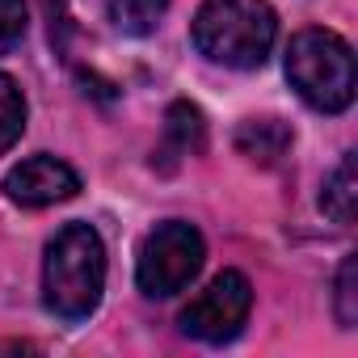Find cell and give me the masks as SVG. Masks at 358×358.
<instances>
[{
	"label": "cell",
	"mask_w": 358,
	"mask_h": 358,
	"mask_svg": "<svg viewBox=\"0 0 358 358\" xmlns=\"http://www.w3.org/2000/svg\"><path fill=\"white\" fill-rule=\"evenodd\" d=\"M106 291V245L97 228L68 224L47 245L43 262V303L59 320H89Z\"/></svg>",
	"instance_id": "6da1fadb"
},
{
	"label": "cell",
	"mask_w": 358,
	"mask_h": 358,
	"mask_svg": "<svg viewBox=\"0 0 358 358\" xmlns=\"http://www.w3.org/2000/svg\"><path fill=\"white\" fill-rule=\"evenodd\" d=\"M190 38L199 55H207L211 64L253 72L266 64L278 38V17L270 9V0H203Z\"/></svg>",
	"instance_id": "7a4b0ae2"
},
{
	"label": "cell",
	"mask_w": 358,
	"mask_h": 358,
	"mask_svg": "<svg viewBox=\"0 0 358 358\" xmlns=\"http://www.w3.org/2000/svg\"><path fill=\"white\" fill-rule=\"evenodd\" d=\"M291 89L320 114H341L354 101V55L333 30H303L287 47Z\"/></svg>",
	"instance_id": "3957f363"
},
{
	"label": "cell",
	"mask_w": 358,
	"mask_h": 358,
	"mask_svg": "<svg viewBox=\"0 0 358 358\" xmlns=\"http://www.w3.org/2000/svg\"><path fill=\"white\" fill-rule=\"evenodd\" d=\"M203 257H207V245L194 224H182V220L156 224V232H148L139 249V266H135L139 291L148 299H169L177 291H186L199 278Z\"/></svg>",
	"instance_id": "277c9868"
},
{
	"label": "cell",
	"mask_w": 358,
	"mask_h": 358,
	"mask_svg": "<svg viewBox=\"0 0 358 358\" xmlns=\"http://www.w3.org/2000/svg\"><path fill=\"white\" fill-rule=\"evenodd\" d=\"M249 308H253V287L241 270H224L207 282V291H199L177 324H182L186 337H199L207 345H220V341H232L241 333V324L249 320Z\"/></svg>",
	"instance_id": "5b68a950"
},
{
	"label": "cell",
	"mask_w": 358,
	"mask_h": 358,
	"mask_svg": "<svg viewBox=\"0 0 358 358\" xmlns=\"http://www.w3.org/2000/svg\"><path fill=\"white\" fill-rule=\"evenodd\" d=\"M80 194V177L72 164L55 160V156H30L22 160L17 169H9L5 177V199L26 207V211H38V207H55V203H68Z\"/></svg>",
	"instance_id": "8992f818"
},
{
	"label": "cell",
	"mask_w": 358,
	"mask_h": 358,
	"mask_svg": "<svg viewBox=\"0 0 358 358\" xmlns=\"http://www.w3.org/2000/svg\"><path fill=\"white\" fill-rule=\"evenodd\" d=\"M207 148V118L194 101H173L164 114V156L182 160Z\"/></svg>",
	"instance_id": "52a82bcc"
},
{
	"label": "cell",
	"mask_w": 358,
	"mask_h": 358,
	"mask_svg": "<svg viewBox=\"0 0 358 358\" xmlns=\"http://www.w3.org/2000/svg\"><path fill=\"white\" fill-rule=\"evenodd\" d=\"M236 148L257 164H278L291 148V127L278 118H249L236 131Z\"/></svg>",
	"instance_id": "ba28073f"
},
{
	"label": "cell",
	"mask_w": 358,
	"mask_h": 358,
	"mask_svg": "<svg viewBox=\"0 0 358 358\" xmlns=\"http://www.w3.org/2000/svg\"><path fill=\"white\" fill-rule=\"evenodd\" d=\"M354 152L337 164V173L324 182V194H320V207L329 220L337 224H354V207H358V173H354Z\"/></svg>",
	"instance_id": "9c48e42d"
},
{
	"label": "cell",
	"mask_w": 358,
	"mask_h": 358,
	"mask_svg": "<svg viewBox=\"0 0 358 358\" xmlns=\"http://www.w3.org/2000/svg\"><path fill=\"white\" fill-rule=\"evenodd\" d=\"M169 9V0H110V22L122 34H152Z\"/></svg>",
	"instance_id": "30bf717a"
},
{
	"label": "cell",
	"mask_w": 358,
	"mask_h": 358,
	"mask_svg": "<svg viewBox=\"0 0 358 358\" xmlns=\"http://www.w3.org/2000/svg\"><path fill=\"white\" fill-rule=\"evenodd\" d=\"M26 131V97L13 76L0 72V152H9Z\"/></svg>",
	"instance_id": "8fae6325"
},
{
	"label": "cell",
	"mask_w": 358,
	"mask_h": 358,
	"mask_svg": "<svg viewBox=\"0 0 358 358\" xmlns=\"http://www.w3.org/2000/svg\"><path fill=\"white\" fill-rule=\"evenodd\" d=\"M333 303H337V324H341V329H354V324H358V253H350V257L341 262Z\"/></svg>",
	"instance_id": "7c38bea8"
},
{
	"label": "cell",
	"mask_w": 358,
	"mask_h": 358,
	"mask_svg": "<svg viewBox=\"0 0 358 358\" xmlns=\"http://www.w3.org/2000/svg\"><path fill=\"white\" fill-rule=\"evenodd\" d=\"M26 38V0H0V55Z\"/></svg>",
	"instance_id": "4fadbf2b"
}]
</instances>
